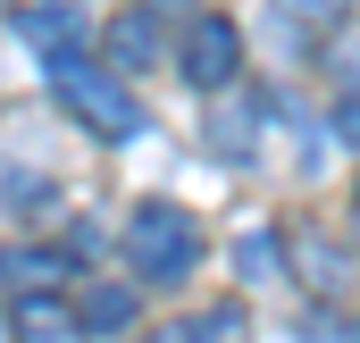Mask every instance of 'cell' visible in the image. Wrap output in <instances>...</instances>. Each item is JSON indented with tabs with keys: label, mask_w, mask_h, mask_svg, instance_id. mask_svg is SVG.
Listing matches in <instances>:
<instances>
[{
	"label": "cell",
	"mask_w": 360,
	"mask_h": 343,
	"mask_svg": "<svg viewBox=\"0 0 360 343\" xmlns=\"http://www.w3.org/2000/svg\"><path fill=\"white\" fill-rule=\"evenodd\" d=\"M51 92H59V109L84 134H101V143H134L143 134V101L126 92V76L117 67H84V51L76 59H51Z\"/></svg>",
	"instance_id": "1"
},
{
	"label": "cell",
	"mask_w": 360,
	"mask_h": 343,
	"mask_svg": "<svg viewBox=\"0 0 360 343\" xmlns=\"http://www.w3.org/2000/svg\"><path fill=\"white\" fill-rule=\"evenodd\" d=\"M126 259H134L143 285H184V276L201 268V226L184 218L176 201H143V209L126 218Z\"/></svg>",
	"instance_id": "2"
},
{
	"label": "cell",
	"mask_w": 360,
	"mask_h": 343,
	"mask_svg": "<svg viewBox=\"0 0 360 343\" xmlns=\"http://www.w3.org/2000/svg\"><path fill=\"white\" fill-rule=\"evenodd\" d=\"M176 59H184V76H193L201 92H226L235 67H243V34H235V17H193Z\"/></svg>",
	"instance_id": "3"
},
{
	"label": "cell",
	"mask_w": 360,
	"mask_h": 343,
	"mask_svg": "<svg viewBox=\"0 0 360 343\" xmlns=\"http://www.w3.org/2000/svg\"><path fill=\"white\" fill-rule=\"evenodd\" d=\"M17 42L51 67V59H76L84 51V17L68 8V0H42V8H17Z\"/></svg>",
	"instance_id": "4"
},
{
	"label": "cell",
	"mask_w": 360,
	"mask_h": 343,
	"mask_svg": "<svg viewBox=\"0 0 360 343\" xmlns=\"http://www.w3.org/2000/svg\"><path fill=\"white\" fill-rule=\"evenodd\" d=\"M17 335L68 343V335H84V318H76V302H59L51 285H17Z\"/></svg>",
	"instance_id": "5"
},
{
	"label": "cell",
	"mask_w": 360,
	"mask_h": 343,
	"mask_svg": "<svg viewBox=\"0 0 360 343\" xmlns=\"http://www.w3.org/2000/svg\"><path fill=\"white\" fill-rule=\"evenodd\" d=\"M151 59H160V17H151V8L109 17V67H117V76H134V67H151Z\"/></svg>",
	"instance_id": "6"
},
{
	"label": "cell",
	"mask_w": 360,
	"mask_h": 343,
	"mask_svg": "<svg viewBox=\"0 0 360 343\" xmlns=\"http://www.w3.org/2000/svg\"><path fill=\"white\" fill-rule=\"evenodd\" d=\"M76 318H84V335H126L134 327V285H84Z\"/></svg>",
	"instance_id": "7"
},
{
	"label": "cell",
	"mask_w": 360,
	"mask_h": 343,
	"mask_svg": "<svg viewBox=\"0 0 360 343\" xmlns=\"http://www.w3.org/2000/svg\"><path fill=\"white\" fill-rule=\"evenodd\" d=\"M344 17H352V0H276V25H302V34H327Z\"/></svg>",
	"instance_id": "8"
},
{
	"label": "cell",
	"mask_w": 360,
	"mask_h": 343,
	"mask_svg": "<svg viewBox=\"0 0 360 343\" xmlns=\"http://www.w3.org/2000/svg\"><path fill=\"white\" fill-rule=\"evenodd\" d=\"M0 276H8V285H59L68 259H59V252H8V259H0Z\"/></svg>",
	"instance_id": "9"
},
{
	"label": "cell",
	"mask_w": 360,
	"mask_h": 343,
	"mask_svg": "<svg viewBox=\"0 0 360 343\" xmlns=\"http://www.w3.org/2000/svg\"><path fill=\"white\" fill-rule=\"evenodd\" d=\"M210 335H243V302H218V310H201L193 327H176V343H210Z\"/></svg>",
	"instance_id": "10"
},
{
	"label": "cell",
	"mask_w": 360,
	"mask_h": 343,
	"mask_svg": "<svg viewBox=\"0 0 360 343\" xmlns=\"http://www.w3.org/2000/svg\"><path fill=\"white\" fill-rule=\"evenodd\" d=\"M243 276H252V285H260V276H276V235H243Z\"/></svg>",
	"instance_id": "11"
},
{
	"label": "cell",
	"mask_w": 360,
	"mask_h": 343,
	"mask_svg": "<svg viewBox=\"0 0 360 343\" xmlns=\"http://www.w3.org/2000/svg\"><path fill=\"white\" fill-rule=\"evenodd\" d=\"M302 259H310V285H319V293H335V285H344V276H335V252H327V243H302Z\"/></svg>",
	"instance_id": "12"
},
{
	"label": "cell",
	"mask_w": 360,
	"mask_h": 343,
	"mask_svg": "<svg viewBox=\"0 0 360 343\" xmlns=\"http://www.w3.org/2000/svg\"><path fill=\"white\" fill-rule=\"evenodd\" d=\"M335 76H344V92L360 84V25H352V34H344V42H335Z\"/></svg>",
	"instance_id": "13"
},
{
	"label": "cell",
	"mask_w": 360,
	"mask_h": 343,
	"mask_svg": "<svg viewBox=\"0 0 360 343\" xmlns=\"http://www.w3.org/2000/svg\"><path fill=\"white\" fill-rule=\"evenodd\" d=\"M335 134H344V143H352V151H360V84L344 92V109H335Z\"/></svg>",
	"instance_id": "14"
},
{
	"label": "cell",
	"mask_w": 360,
	"mask_h": 343,
	"mask_svg": "<svg viewBox=\"0 0 360 343\" xmlns=\"http://www.w3.org/2000/svg\"><path fill=\"white\" fill-rule=\"evenodd\" d=\"M352 235H360V193H352Z\"/></svg>",
	"instance_id": "15"
}]
</instances>
